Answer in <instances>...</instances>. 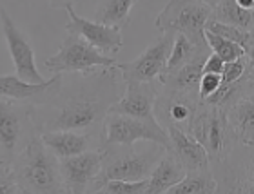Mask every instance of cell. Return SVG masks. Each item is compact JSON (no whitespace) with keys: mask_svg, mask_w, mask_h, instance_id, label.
I'll return each mask as SVG.
<instances>
[{"mask_svg":"<svg viewBox=\"0 0 254 194\" xmlns=\"http://www.w3.org/2000/svg\"><path fill=\"white\" fill-rule=\"evenodd\" d=\"M126 93L122 71L118 65L96 67L80 76H60L59 82L42 96L29 102L37 129L44 131L91 132L102 129V122L111 105Z\"/></svg>","mask_w":254,"mask_h":194,"instance_id":"obj_1","label":"cell"},{"mask_svg":"<svg viewBox=\"0 0 254 194\" xmlns=\"http://www.w3.org/2000/svg\"><path fill=\"white\" fill-rule=\"evenodd\" d=\"M22 193L59 194L65 193L60 174V158L44 143L40 132L27 142L11 163Z\"/></svg>","mask_w":254,"mask_h":194,"instance_id":"obj_2","label":"cell"},{"mask_svg":"<svg viewBox=\"0 0 254 194\" xmlns=\"http://www.w3.org/2000/svg\"><path fill=\"white\" fill-rule=\"evenodd\" d=\"M102 149V169L91 185L89 193L98 191L111 180H145L151 176L153 169L167 147L149 142L147 147L136 149L132 145H107Z\"/></svg>","mask_w":254,"mask_h":194,"instance_id":"obj_3","label":"cell"},{"mask_svg":"<svg viewBox=\"0 0 254 194\" xmlns=\"http://www.w3.org/2000/svg\"><path fill=\"white\" fill-rule=\"evenodd\" d=\"M37 132L31 104L0 96V163L11 165Z\"/></svg>","mask_w":254,"mask_h":194,"instance_id":"obj_4","label":"cell"},{"mask_svg":"<svg viewBox=\"0 0 254 194\" xmlns=\"http://www.w3.org/2000/svg\"><path fill=\"white\" fill-rule=\"evenodd\" d=\"M140 142H154L169 149V134L158 120H143L134 116L107 113L100 129V147L132 145Z\"/></svg>","mask_w":254,"mask_h":194,"instance_id":"obj_5","label":"cell"},{"mask_svg":"<svg viewBox=\"0 0 254 194\" xmlns=\"http://www.w3.org/2000/svg\"><path fill=\"white\" fill-rule=\"evenodd\" d=\"M211 7L196 0H169L160 11L154 26L160 33H180L200 48H209L205 38V24L211 18Z\"/></svg>","mask_w":254,"mask_h":194,"instance_id":"obj_6","label":"cell"},{"mask_svg":"<svg viewBox=\"0 0 254 194\" xmlns=\"http://www.w3.org/2000/svg\"><path fill=\"white\" fill-rule=\"evenodd\" d=\"M186 131L205 147L211 163L223 160L234 147V143H238L229 127L227 111L205 102H201L200 109L196 111Z\"/></svg>","mask_w":254,"mask_h":194,"instance_id":"obj_7","label":"cell"},{"mask_svg":"<svg viewBox=\"0 0 254 194\" xmlns=\"http://www.w3.org/2000/svg\"><path fill=\"white\" fill-rule=\"evenodd\" d=\"M46 69L51 73H84L96 67H113L118 62L109 55L100 53L95 46H91L78 35L69 33L60 44L59 53L46 58Z\"/></svg>","mask_w":254,"mask_h":194,"instance_id":"obj_8","label":"cell"},{"mask_svg":"<svg viewBox=\"0 0 254 194\" xmlns=\"http://www.w3.org/2000/svg\"><path fill=\"white\" fill-rule=\"evenodd\" d=\"M218 193L254 194V143H234L229 154L220 162L211 163Z\"/></svg>","mask_w":254,"mask_h":194,"instance_id":"obj_9","label":"cell"},{"mask_svg":"<svg viewBox=\"0 0 254 194\" xmlns=\"http://www.w3.org/2000/svg\"><path fill=\"white\" fill-rule=\"evenodd\" d=\"M175 42L173 33H162V37L143 49L140 57L127 64H118L124 82H156L164 76L165 65L169 60Z\"/></svg>","mask_w":254,"mask_h":194,"instance_id":"obj_10","label":"cell"},{"mask_svg":"<svg viewBox=\"0 0 254 194\" xmlns=\"http://www.w3.org/2000/svg\"><path fill=\"white\" fill-rule=\"evenodd\" d=\"M0 24H2V33H4V38L7 42V48H9L16 74L24 82H29V84L46 82L48 78H44L40 71L37 69L35 51H33L31 44H29L26 35L16 27V24L4 7H0Z\"/></svg>","mask_w":254,"mask_h":194,"instance_id":"obj_11","label":"cell"},{"mask_svg":"<svg viewBox=\"0 0 254 194\" xmlns=\"http://www.w3.org/2000/svg\"><path fill=\"white\" fill-rule=\"evenodd\" d=\"M102 149H91L74 156L60 158V174L65 193H89L91 185L102 169Z\"/></svg>","mask_w":254,"mask_h":194,"instance_id":"obj_12","label":"cell"},{"mask_svg":"<svg viewBox=\"0 0 254 194\" xmlns=\"http://www.w3.org/2000/svg\"><path fill=\"white\" fill-rule=\"evenodd\" d=\"M64 9L67 11L69 22L65 26V31L73 33V35H78L84 40L95 46L96 49L104 55H117L124 46V38H122V29L115 26H106V24H100V22H93L87 20L84 16H80L76 11L73 9V5H65Z\"/></svg>","mask_w":254,"mask_h":194,"instance_id":"obj_13","label":"cell"},{"mask_svg":"<svg viewBox=\"0 0 254 194\" xmlns=\"http://www.w3.org/2000/svg\"><path fill=\"white\" fill-rule=\"evenodd\" d=\"M203 100L200 95H187L180 91L162 89L154 105V116L162 126H176L187 129Z\"/></svg>","mask_w":254,"mask_h":194,"instance_id":"obj_14","label":"cell"},{"mask_svg":"<svg viewBox=\"0 0 254 194\" xmlns=\"http://www.w3.org/2000/svg\"><path fill=\"white\" fill-rule=\"evenodd\" d=\"M156 82H127L126 93L122 98L111 105V113L143 118V120H156L154 105L158 98Z\"/></svg>","mask_w":254,"mask_h":194,"instance_id":"obj_15","label":"cell"},{"mask_svg":"<svg viewBox=\"0 0 254 194\" xmlns=\"http://www.w3.org/2000/svg\"><path fill=\"white\" fill-rule=\"evenodd\" d=\"M165 131L169 134V151L180 160L187 171L211 169V158L207 149L194 136H190L186 129L165 126Z\"/></svg>","mask_w":254,"mask_h":194,"instance_id":"obj_16","label":"cell"},{"mask_svg":"<svg viewBox=\"0 0 254 194\" xmlns=\"http://www.w3.org/2000/svg\"><path fill=\"white\" fill-rule=\"evenodd\" d=\"M40 136L59 158L74 156L91 149H100V134L95 136L91 132L59 129V131H44L40 132Z\"/></svg>","mask_w":254,"mask_h":194,"instance_id":"obj_17","label":"cell"},{"mask_svg":"<svg viewBox=\"0 0 254 194\" xmlns=\"http://www.w3.org/2000/svg\"><path fill=\"white\" fill-rule=\"evenodd\" d=\"M187 174V169L182 165V162L167 149L164 156L160 158L156 167L149 176V185L145 194H162L167 193L171 187H175L184 176Z\"/></svg>","mask_w":254,"mask_h":194,"instance_id":"obj_18","label":"cell"},{"mask_svg":"<svg viewBox=\"0 0 254 194\" xmlns=\"http://www.w3.org/2000/svg\"><path fill=\"white\" fill-rule=\"evenodd\" d=\"M59 78L60 74H57L42 84H29V82H24L18 74H2L0 76V96L22 100V102H35V100L42 98L59 82Z\"/></svg>","mask_w":254,"mask_h":194,"instance_id":"obj_19","label":"cell"},{"mask_svg":"<svg viewBox=\"0 0 254 194\" xmlns=\"http://www.w3.org/2000/svg\"><path fill=\"white\" fill-rule=\"evenodd\" d=\"M227 120L234 140L238 143H254V100L242 98L227 109Z\"/></svg>","mask_w":254,"mask_h":194,"instance_id":"obj_20","label":"cell"},{"mask_svg":"<svg viewBox=\"0 0 254 194\" xmlns=\"http://www.w3.org/2000/svg\"><path fill=\"white\" fill-rule=\"evenodd\" d=\"M207 58H198L192 62L182 65L180 69H176L173 73H167L160 78V84L165 89L171 91H180V93H187V95H200L198 87H200V78L203 74V64Z\"/></svg>","mask_w":254,"mask_h":194,"instance_id":"obj_21","label":"cell"},{"mask_svg":"<svg viewBox=\"0 0 254 194\" xmlns=\"http://www.w3.org/2000/svg\"><path fill=\"white\" fill-rule=\"evenodd\" d=\"M136 2L138 0H98L95 20L124 29L131 22V13Z\"/></svg>","mask_w":254,"mask_h":194,"instance_id":"obj_22","label":"cell"},{"mask_svg":"<svg viewBox=\"0 0 254 194\" xmlns=\"http://www.w3.org/2000/svg\"><path fill=\"white\" fill-rule=\"evenodd\" d=\"M211 55V49L209 48H200L192 44L187 37L176 33L175 35V42H173V49H171L169 60H167V65H165V73H173L176 69H180L182 65L192 62V60H198V58H207Z\"/></svg>","mask_w":254,"mask_h":194,"instance_id":"obj_23","label":"cell"},{"mask_svg":"<svg viewBox=\"0 0 254 194\" xmlns=\"http://www.w3.org/2000/svg\"><path fill=\"white\" fill-rule=\"evenodd\" d=\"M169 194H214L218 193V182L212 169L187 171L184 178L167 191Z\"/></svg>","mask_w":254,"mask_h":194,"instance_id":"obj_24","label":"cell"},{"mask_svg":"<svg viewBox=\"0 0 254 194\" xmlns=\"http://www.w3.org/2000/svg\"><path fill=\"white\" fill-rule=\"evenodd\" d=\"M211 18L223 22V24L242 27V29H247V31L254 27V9H245L236 0H222L211 11Z\"/></svg>","mask_w":254,"mask_h":194,"instance_id":"obj_25","label":"cell"},{"mask_svg":"<svg viewBox=\"0 0 254 194\" xmlns=\"http://www.w3.org/2000/svg\"><path fill=\"white\" fill-rule=\"evenodd\" d=\"M242 98H245V89H244V82L240 78V80H236V82H231V84L222 82V85L216 89V93H212L211 96H207L203 102L209 105H214V107H220V109H223V111H227L231 105H234Z\"/></svg>","mask_w":254,"mask_h":194,"instance_id":"obj_26","label":"cell"},{"mask_svg":"<svg viewBox=\"0 0 254 194\" xmlns=\"http://www.w3.org/2000/svg\"><path fill=\"white\" fill-rule=\"evenodd\" d=\"M205 38L207 44H209V49L212 53H216L223 62H233V60L245 57V49L240 44L233 42V40H229L222 35H216V33H211L205 29Z\"/></svg>","mask_w":254,"mask_h":194,"instance_id":"obj_27","label":"cell"},{"mask_svg":"<svg viewBox=\"0 0 254 194\" xmlns=\"http://www.w3.org/2000/svg\"><path fill=\"white\" fill-rule=\"evenodd\" d=\"M149 178L145 180H111L98 193L104 194H145Z\"/></svg>","mask_w":254,"mask_h":194,"instance_id":"obj_28","label":"cell"},{"mask_svg":"<svg viewBox=\"0 0 254 194\" xmlns=\"http://www.w3.org/2000/svg\"><path fill=\"white\" fill-rule=\"evenodd\" d=\"M205 29L211 33H216V35H222V37L229 38V40H233V42H236V44H240L244 49H245L247 40H249V31H247V29L231 26V24H223V22L212 20V18L207 20Z\"/></svg>","mask_w":254,"mask_h":194,"instance_id":"obj_29","label":"cell"},{"mask_svg":"<svg viewBox=\"0 0 254 194\" xmlns=\"http://www.w3.org/2000/svg\"><path fill=\"white\" fill-rule=\"evenodd\" d=\"M247 65H249V58L242 57L238 60H233V62H225V67H223L222 80L225 84H231V82H236L245 74L247 71Z\"/></svg>","mask_w":254,"mask_h":194,"instance_id":"obj_30","label":"cell"},{"mask_svg":"<svg viewBox=\"0 0 254 194\" xmlns=\"http://www.w3.org/2000/svg\"><path fill=\"white\" fill-rule=\"evenodd\" d=\"M15 193H22V189L16 182L13 169H11V165H0V194Z\"/></svg>","mask_w":254,"mask_h":194,"instance_id":"obj_31","label":"cell"},{"mask_svg":"<svg viewBox=\"0 0 254 194\" xmlns=\"http://www.w3.org/2000/svg\"><path fill=\"white\" fill-rule=\"evenodd\" d=\"M222 74H212V73H203L200 78V87H198V93H200V98L205 100L207 96H211L212 93H216V89L222 85Z\"/></svg>","mask_w":254,"mask_h":194,"instance_id":"obj_32","label":"cell"},{"mask_svg":"<svg viewBox=\"0 0 254 194\" xmlns=\"http://www.w3.org/2000/svg\"><path fill=\"white\" fill-rule=\"evenodd\" d=\"M223 67H225V62L218 57L216 53H212L207 57L205 64H203V73H212V74H222Z\"/></svg>","mask_w":254,"mask_h":194,"instance_id":"obj_33","label":"cell"},{"mask_svg":"<svg viewBox=\"0 0 254 194\" xmlns=\"http://www.w3.org/2000/svg\"><path fill=\"white\" fill-rule=\"evenodd\" d=\"M242 82H244L245 98L254 100V64L253 62H249V65H247V71L242 76Z\"/></svg>","mask_w":254,"mask_h":194,"instance_id":"obj_34","label":"cell"},{"mask_svg":"<svg viewBox=\"0 0 254 194\" xmlns=\"http://www.w3.org/2000/svg\"><path fill=\"white\" fill-rule=\"evenodd\" d=\"M245 57L249 58V62L254 64V27L249 29V40L245 44Z\"/></svg>","mask_w":254,"mask_h":194,"instance_id":"obj_35","label":"cell"},{"mask_svg":"<svg viewBox=\"0 0 254 194\" xmlns=\"http://www.w3.org/2000/svg\"><path fill=\"white\" fill-rule=\"evenodd\" d=\"M74 2H78V0H49V5L53 7V9H60V7H65V5H73Z\"/></svg>","mask_w":254,"mask_h":194,"instance_id":"obj_36","label":"cell"},{"mask_svg":"<svg viewBox=\"0 0 254 194\" xmlns=\"http://www.w3.org/2000/svg\"><path fill=\"white\" fill-rule=\"evenodd\" d=\"M196 2H200V4H205L207 7H211V9H214L222 0H196Z\"/></svg>","mask_w":254,"mask_h":194,"instance_id":"obj_37","label":"cell"},{"mask_svg":"<svg viewBox=\"0 0 254 194\" xmlns=\"http://www.w3.org/2000/svg\"><path fill=\"white\" fill-rule=\"evenodd\" d=\"M0 165H2V163H0Z\"/></svg>","mask_w":254,"mask_h":194,"instance_id":"obj_38","label":"cell"}]
</instances>
